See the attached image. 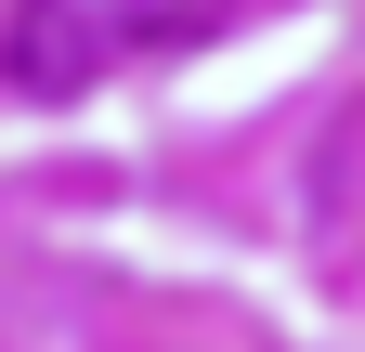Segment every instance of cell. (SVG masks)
<instances>
[{"mask_svg": "<svg viewBox=\"0 0 365 352\" xmlns=\"http://www.w3.org/2000/svg\"><path fill=\"white\" fill-rule=\"evenodd\" d=\"M14 92H39V105H66V92H91V66H105V39L78 26V0H14Z\"/></svg>", "mask_w": 365, "mask_h": 352, "instance_id": "1", "label": "cell"}, {"mask_svg": "<svg viewBox=\"0 0 365 352\" xmlns=\"http://www.w3.org/2000/svg\"><path fill=\"white\" fill-rule=\"evenodd\" d=\"M209 0H130V26H196Z\"/></svg>", "mask_w": 365, "mask_h": 352, "instance_id": "2", "label": "cell"}]
</instances>
